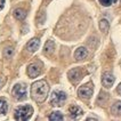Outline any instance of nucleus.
<instances>
[{"mask_svg": "<svg viewBox=\"0 0 121 121\" xmlns=\"http://www.w3.org/2000/svg\"><path fill=\"white\" fill-rule=\"evenodd\" d=\"M4 5H5V0H0V10L4 8Z\"/></svg>", "mask_w": 121, "mask_h": 121, "instance_id": "nucleus-21", "label": "nucleus"}, {"mask_svg": "<svg viewBox=\"0 0 121 121\" xmlns=\"http://www.w3.org/2000/svg\"><path fill=\"white\" fill-rule=\"evenodd\" d=\"M81 78H82V72L80 69H72L69 72V79L72 82H78V81H80Z\"/></svg>", "mask_w": 121, "mask_h": 121, "instance_id": "nucleus-6", "label": "nucleus"}, {"mask_svg": "<svg viewBox=\"0 0 121 121\" xmlns=\"http://www.w3.org/2000/svg\"><path fill=\"white\" fill-rule=\"evenodd\" d=\"M54 48H55V43L53 40H48L45 45V54H52L54 52Z\"/></svg>", "mask_w": 121, "mask_h": 121, "instance_id": "nucleus-13", "label": "nucleus"}, {"mask_svg": "<svg viewBox=\"0 0 121 121\" xmlns=\"http://www.w3.org/2000/svg\"><path fill=\"white\" fill-rule=\"evenodd\" d=\"M78 95L83 99H89L93 95V87L89 83L85 85V86H81L79 88V90H78Z\"/></svg>", "mask_w": 121, "mask_h": 121, "instance_id": "nucleus-5", "label": "nucleus"}, {"mask_svg": "<svg viewBox=\"0 0 121 121\" xmlns=\"http://www.w3.org/2000/svg\"><path fill=\"white\" fill-rule=\"evenodd\" d=\"M111 111H112V113L114 115H120L121 114V102H117L115 104H113Z\"/></svg>", "mask_w": 121, "mask_h": 121, "instance_id": "nucleus-17", "label": "nucleus"}, {"mask_svg": "<svg viewBox=\"0 0 121 121\" xmlns=\"http://www.w3.org/2000/svg\"><path fill=\"white\" fill-rule=\"evenodd\" d=\"M14 54V48L13 47H7L5 50H4V56L6 58H10Z\"/></svg>", "mask_w": 121, "mask_h": 121, "instance_id": "nucleus-18", "label": "nucleus"}, {"mask_svg": "<svg viewBox=\"0 0 121 121\" xmlns=\"http://www.w3.org/2000/svg\"><path fill=\"white\" fill-rule=\"evenodd\" d=\"M7 110H8V104L4 98H0V115L6 114Z\"/></svg>", "mask_w": 121, "mask_h": 121, "instance_id": "nucleus-15", "label": "nucleus"}, {"mask_svg": "<svg viewBox=\"0 0 121 121\" xmlns=\"http://www.w3.org/2000/svg\"><path fill=\"white\" fill-rule=\"evenodd\" d=\"M64 119L63 114L60 112H53L52 114L49 115V120L50 121H60Z\"/></svg>", "mask_w": 121, "mask_h": 121, "instance_id": "nucleus-16", "label": "nucleus"}, {"mask_svg": "<svg viewBox=\"0 0 121 121\" xmlns=\"http://www.w3.org/2000/svg\"><path fill=\"white\" fill-rule=\"evenodd\" d=\"M99 29H101L102 32L106 33V32L108 31V29H110V24H108V21L105 20V18L101 20V22H99Z\"/></svg>", "mask_w": 121, "mask_h": 121, "instance_id": "nucleus-14", "label": "nucleus"}, {"mask_svg": "<svg viewBox=\"0 0 121 121\" xmlns=\"http://www.w3.org/2000/svg\"><path fill=\"white\" fill-rule=\"evenodd\" d=\"M87 56H88V50L85 47H79L75 50V53H74V57H75V60H83Z\"/></svg>", "mask_w": 121, "mask_h": 121, "instance_id": "nucleus-11", "label": "nucleus"}, {"mask_svg": "<svg viewBox=\"0 0 121 121\" xmlns=\"http://www.w3.org/2000/svg\"><path fill=\"white\" fill-rule=\"evenodd\" d=\"M87 120H97V118H93V117H90V118H87Z\"/></svg>", "mask_w": 121, "mask_h": 121, "instance_id": "nucleus-23", "label": "nucleus"}, {"mask_svg": "<svg viewBox=\"0 0 121 121\" xmlns=\"http://www.w3.org/2000/svg\"><path fill=\"white\" fill-rule=\"evenodd\" d=\"M33 113V108L30 105H24V106H20L16 108L15 111V119L20 121H25L29 120L31 118V115Z\"/></svg>", "mask_w": 121, "mask_h": 121, "instance_id": "nucleus-2", "label": "nucleus"}, {"mask_svg": "<svg viewBox=\"0 0 121 121\" xmlns=\"http://www.w3.org/2000/svg\"><path fill=\"white\" fill-rule=\"evenodd\" d=\"M39 46H40V40L37 39V38H34V39H32V40H30L27 42L26 49L30 53H34V52L39 48Z\"/></svg>", "mask_w": 121, "mask_h": 121, "instance_id": "nucleus-10", "label": "nucleus"}, {"mask_svg": "<svg viewBox=\"0 0 121 121\" xmlns=\"http://www.w3.org/2000/svg\"><path fill=\"white\" fill-rule=\"evenodd\" d=\"M114 77H113V74L111 73H104L103 74V77H102V82H103V85H104V87L106 88H110L113 83H114Z\"/></svg>", "mask_w": 121, "mask_h": 121, "instance_id": "nucleus-8", "label": "nucleus"}, {"mask_svg": "<svg viewBox=\"0 0 121 121\" xmlns=\"http://www.w3.org/2000/svg\"><path fill=\"white\" fill-rule=\"evenodd\" d=\"M99 2H101L103 6L108 7V6H111V5H113L117 2V0H99Z\"/></svg>", "mask_w": 121, "mask_h": 121, "instance_id": "nucleus-19", "label": "nucleus"}, {"mask_svg": "<svg viewBox=\"0 0 121 121\" xmlns=\"http://www.w3.org/2000/svg\"><path fill=\"white\" fill-rule=\"evenodd\" d=\"M69 113H70V117L72 118V119H78L79 117L82 115V108H79V106H77V105H72L71 108H69Z\"/></svg>", "mask_w": 121, "mask_h": 121, "instance_id": "nucleus-9", "label": "nucleus"}, {"mask_svg": "<svg viewBox=\"0 0 121 121\" xmlns=\"http://www.w3.org/2000/svg\"><path fill=\"white\" fill-rule=\"evenodd\" d=\"M13 96L17 101H23L26 98V87L24 85H15L13 88Z\"/></svg>", "mask_w": 121, "mask_h": 121, "instance_id": "nucleus-4", "label": "nucleus"}, {"mask_svg": "<svg viewBox=\"0 0 121 121\" xmlns=\"http://www.w3.org/2000/svg\"><path fill=\"white\" fill-rule=\"evenodd\" d=\"M5 83V79L2 78V77H0V88L2 87V85Z\"/></svg>", "mask_w": 121, "mask_h": 121, "instance_id": "nucleus-20", "label": "nucleus"}, {"mask_svg": "<svg viewBox=\"0 0 121 121\" xmlns=\"http://www.w3.org/2000/svg\"><path fill=\"white\" fill-rule=\"evenodd\" d=\"M40 72H41V69L38 64H31V65H29V67H27V74H29L30 78L38 77L40 74Z\"/></svg>", "mask_w": 121, "mask_h": 121, "instance_id": "nucleus-7", "label": "nucleus"}, {"mask_svg": "<svg viewBox=\"0 0 121 121\" xmlns=\"http://www.w3.org/2000/svg\"><path fill=\"white\" fill-rule=\"evenodd\" d=\"M14 16L16 20H20V21H23L25 17H26V13L24 9H21V8H17L14 10Z\"/></svg>", "mask_w": 121, "mask_h": 121, "instance_id": "nucleus-12", "label": "nucleus"}, {"mask_svg": "<svg viewBox=\"0 0 121 121\" xmlns=\"http://www.w3.org/2000/svg\"><path fill=\"white\" fill-rule=\"evenodd\" d=\"M117 91H118L119 94H121V83L118 86V88H117Z\"/></svg>", "mask_w": 121, "mask_h": 121, "instance_id": "nucleus-22", "label": "nucleus"}, {"mask_svg": "<svg viewBox=\"0 0 121 121\" xmlns=\"http://www.w3.org/2000/svg\"><path fill=\"white\" fill-rule=\"evenodd\" d=\"M66 101V94L64 91H54L50 97V103L54 106H62Z\"/></svg>", "mask_w": 121, "mask_h": 121, "instance_id": "nucleus-3", "label": "nucleus"}, {"mask_svg": "<svg viewBox=\"0 0 121 121\" xmlns=\"http://www.w3.org/2000/svg\"><path fill=\"white\" fill-rule=\"evenodd\" d=\"M48 91H49V86L45 80H40L34 82L31 87V95L32 98L38 103L43 102L48 96Z\"/></svg>", "mask_w": 121, "mask_h": 121, "instance_id": "nucleus-1", "label": "nucleus"}]
</instances>
